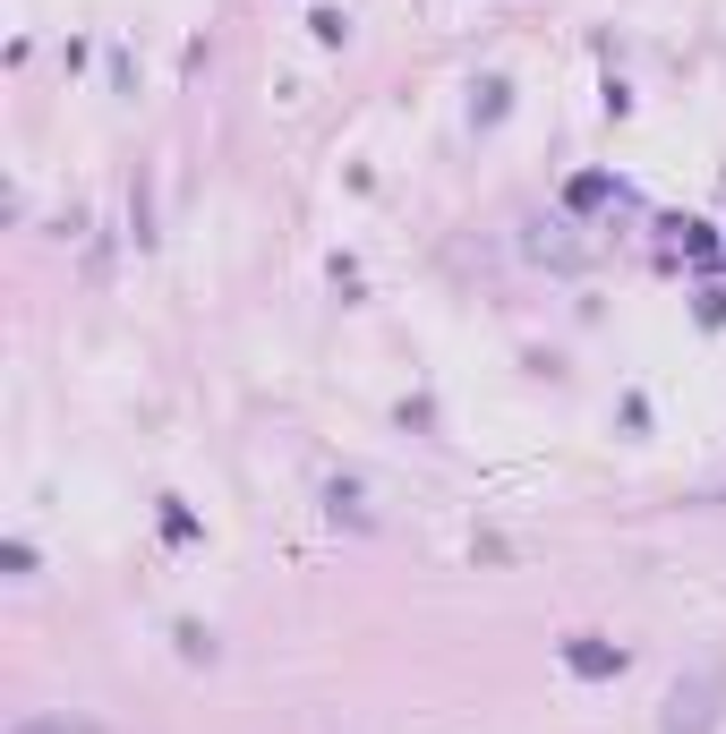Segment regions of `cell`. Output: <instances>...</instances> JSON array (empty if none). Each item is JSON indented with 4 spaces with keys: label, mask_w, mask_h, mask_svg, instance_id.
<instances>
[{
    "label": "cell",
    "mask_w": 726,
    "mask_h": 734,
    "mask_svg": "<svg viewBox=\"0 0 726 734\" xmlns=\"http://www.w3.org/2000/svg\"><path fill=\"white\" fill-rule=\"evenodd\" d=\"M718 700H726V675H718V666H701L692 684H675L667 734H710V726H718Z\"/></svg>",
    "instance_id": "cell-1"
},
{
    "label": "cell",
    "mask_w": 726,
    "mask_h": 734,
    "mask_svg": "<svg viewBox=\"0 0 726 734\" xmlns=\"http://www.w3.org/2000/svg\"><path fill=\"white\" fill-rule=\"evenodd\" d=\"M565 666H572V675H624V649H607L598 633H572L565 640Z\"/></svg>",
    "instance_id": "cell-2"
},
{
    "label": "cell",
    "mask_w": 726,
    "mask_h": 734,
    "mask_svg": "<svg viewBox=\"0 0 726 734\" xmlns=\"http://www.w3.org/2000/svg\"><path fill=\"white\" fill-rule=\"evenodd\" d=\"M9 734H104L95 718H17Z\"/></svg>",
    "instance_id": "cell-3"
}]
</instances>
